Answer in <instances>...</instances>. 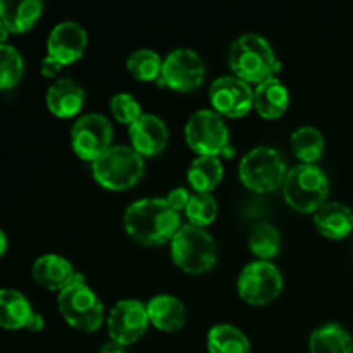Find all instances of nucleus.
<instances>
[{"label": "nucleus", "instance_id": "obj_19", "mask_svg": "<svg viewBox=\"0 0 353 353\" xmlns=\"http://www.w3.org/2000/svg\"><path fill=\"white\" fill-rule=\"evenodd\" d=\"M314 226L330 240H343L353 231V210L343 202H326L314 212Z\"/></svg>", "mask_w": 353, "mask_h": 353}, {"label": "nucleus", "instance_id": "obj_6", "mask_svg": "<svg viewBox=\"0 0 353 353\" xmlns=\"http://www.w3.org/2000/svg\"><path fill=\"white\" fill-rule=\"evenodd\" d=\"M93 179L112 192H123L137 185L145 174V159L128 145H112L92 164Z\"/></svg>", "mask_w": 353, "mask_h": 353}, {"label": "nucleus", "instance_id": "obj_22", "mask_svg": "<svg viewBox=\"0 0 353 353\" xmlns=\"http://www.w3.org/2000/svg\"><path fill=\"white\" fill-rule=\"evenodd\" d=\"M31 314L33 307L23 293L12 288H0V327L9 331L23 330Z\"/></svg>", "mask_w": 353, "mask_h": 353}, {"label": "nucleus", "instance_id": "obj_12", "mask_svg": "<svg viewBox=\"0 0 353 353\" xmlns=\"http://www.w3.org/2000/svg\"><path fill=\"white\" fill-rule=\"evenodd\" d=\"M110 340L128 347L133 345L147 333L148 319L147 303L137 299H124L114 303L105 319Z\"/></svg>", "mask_w": 353, "mask_h": 353}, {"label": "nucleus", "instance_id": "obj_30", "mask_svg": "<svg viewBox=\"0 0 353 353\" xmlns=\"http://www.w3.org/2000/svg\"><path fill=\"white\" fill-rule=\"evenodd\" d=\"M217 212H219V205L210 193H193L185 209L190 224L199 228L210 226L216 221Z\"/></svg>", "mask_w": 353, "mask_h": 353}, {"label": "nucleus", "instance_id": "obj_4", "mask_svg": "<svg viewBox=\"0 0 353 353\" xmlns=\"http://www.w3.org/2000/svg\"><path fill=\"white\" fill-rule=\"evenodd\" d=\"M171 257L186 274H205L217 262V243L205 228L183 224L171 240Z\"/></svg>", "mask_w": 353, "mask_h": 353}, {"label": "nucleus", "instance_id": "obj_1", "mask_svg": "<svg viewBox=\"0 0 353 353\" xmlns=\"http://www.w3.org/2000/svg\"><path fill=\"white\" fill-rule=\"evenodd\" d=\"M123 224L131 240L143 247H161L174 238L181 216L161 196L134 200L124 210Z\"/></svg>", "mask_w": 353, "mask_h": 353}, {"label": "nucleus", "instance_id": "obj_9", "mask_svg": "<svg viewBox=\"0 0 353 353\" xmlns=\"http://www.w3.org/2000/svg\"><path fill=\"white\" fill-rule=\"evenodd\" d=\"M283 274L271 261H254L241 269L236 288L241 300L261 307L274 302L283 292Z\"/></svg>", "mask_w": 353, "mask_h": 353}, {"label": "nucleus", "instance_id": "obj_27", "mask_svg": "<svg viewBox=\"0 0 353 353\" xmlns=\"http://www.w3.org/2000/svg\"><path fill=\"white\" fill-rule=\"evenodd\" d=\"M292 148L302 164H316L324 154V134L314 126H300L292 133Z\"/></svg>", "mask_w": 353, "mask_h": 353}, {"label": "nucleus", "instance_id": "obj_34", "mask_svg": "<svg viewBox=\"0 0 353 353\" xmlns=\"http://www.w3.org/2000/svg\"><path fill=\"white\" fill-rule=\"evenodd\" d=\"M43 327H45L43 316H41L40 312H34V310H33V314H31V317H30V319H28L26 327H24V330L31 331V333H40V331L43 330Z\"/></svg>", "mask_w": 353, "mask_h": 353}, {"label": "nucleus", "instance_id": "obj_8", "mask_svg": "<svg viewBox=\"0 0 353 353\" xmlns=\"http://www.w3.org/2000/svg\"><path fill=\"white\" fill-rule=\"evenodd\" d=\"M288 165L281 152L261 145L248 150L238 165L240 181L255 193H269L283 186Z\"/></svg>", "mask_w": 353, "mask_h": 353}, {"label": "nucleus", "instance_id": "obj_18", "mask_svg": "<svg viewBox=\"0 0 353 353\" xmlns=\"http://www.w3.org/2000/svg\"><path fill=\"white\" fill-rule=\"evenodd\" d=\"M150 324L164 333H174L186 324V307L178 296L161 293L147 302Z\"/></svg>", "mask_w": 353, "mask_h": 353}, {"label": "nucleus", "instance_id": "obj_15", "mask_svg": "<svg viewBox=\"0 0 353 353\" xmlns=\"http://www.w3.org/2000/svg\"><path fill=\"white\" fill-rule=\"evenodd\" d=\"M128 134L131 147L143 159L162 154L169 143V128L157 114H141L133 124H130Z\"/></svg>", "mask_w": 353, "mask_h": 353}, {"label": "nucleus", "instance_id": "obj_5", "mask_svg": "<svg viewBox=\"0 0 353 353\" xmlns=\"http://www.w3.org/2000/svg\"><path fill=\"white\" fill-rule=\"evenodd\" d=\"M283 196L296 212L314 214L330 195V179L316 164L293 165L283 183Z\"/></svg>", "mask_w": 353, "mask_h": 353}, {"label": "nucleus", "instance_id": "obj_7", "mask_svg": "<svg viewBox=\"0 0 353 353\" xmlns=\"http://www.w3.org/2000/svg\"><path fill=\"white\" fill-rule=\"evenodd\" d=\"M185 138L196 155L219 159L234 155L230 130L223 116L214 109H200L193 112L185 126Z\"/></svg>", "mask_w": 353, "mask_h": 353}, {"label": "nucleus", "instance_id": "obj_13", "mask_svg": "<svg viewBox=\"0 0 353 353\" xmlns=\"http://www.w3.org/2000/svg\"><path fill=\"white\" fill-rule=\"evenodd\" d=\"M209 97L217 114L233 119L247 116L254 107V88L236 76H221L214 79Z\"/></svg>", "mask_w": 353, "mask_h": 353}, {"label": "nucleus", "instance_id": "obj_3", "mask_svg": "<svg viewBox=\"0 0 353 353\" xmlns=\"http://www.w3.org/2000/svg\"><path fill=\"white\" fill-rule=\"evenodd\" d=\"M57 303L65 323L83 333H95L107 319L102 300L86 285L81 272L71 285L59 292Z\"/></svg>", "mask_w": 353, "mask_h": 353}, {"label": "nucleus", "instance_id": "obj_26", "mask_svg": "<svg viewBox=\"0 0 353 353\" xmlns=\"http://www.w3.org/2000/svg\"><path fill=\"white\" fill-rule=\"evenodd\" d=\"M283 245L281 233L271 223H257L248 234V248L257 261H271L279 254Z\"/></svg>", "mask_w": 353, "mask_h": 353}, {"label": "nucleus", "instance_id": "obj_17", "mask_svg": "<svg viewBox=\"0 0 353 353\" xmlns=\"http://www.w3.org/2000/svg\"><path fill=\"white\" fill-rule=\"evenodd\" d=\"M31 276L45 290L61 292L74 281L78 272H76L71 261H68L62 255L45 254L34 261L33 268H31Z\"/></svg>", "mask_w": 353, "mask_h": 353}, {"label": "nucleus", "instance_id": "obj_20", "mask_svg": "<svg viewBox=\"0 0 353 353\" xmlns=\"http://www.w3.org/2000/svg\"><path fill=\"white\" fill-rule=\"evenodd\" d=\"M290 105V92L279 78H269L255 86L254 107L264 119H278Z\"/></svg>", "mask_w": 353, "mask_h": 353}, {"label": "nucleus", "instance_id": "obj_23", "mask_svg": "<svg viewBox=\"0 0 353 353\" xmlns=\"http://www.w3.org/2000/svg\"><path fill=\"white\" fill-rule=\"evenodd\" d=\"M310 353H353L352 334L338 323L316 327L309 338Z\"/></svg>", "mask_w": 353, "mask_h": 353}, {"label": "nucleus", "instance_id": "obj_35", "mask_svg": "<svg viewBox=\"0 0 353 353\" xmlns=\"http://www.w3.org/2000/svg\"><path fill=\"white\" fill-rule=\"evenodd\" d=\"M99 353H126V347H123V345L116 343V341H107L105 345H103L102 348H100Z\"/></svg>", "mask_w": 353, "mask_h": 353}, {"label": "nucleus", "instance_id": "obj_29", "mask_svg": "<svg viewBox=\"0 0 353 353\" xmlns=\"http://www.w3.org/2000/svg\"><path fill=\"white\" fill-rule=\"evenodd\" d=\"M24 76V61L12 45H0V90H12Z\"/></svg>", "mask_w": 353, "mask_h": 353}, {"label": "nucleus", "instance_id": "obj_28", "mask_svg": "<svg viewBox=\"0 0 353 353\" xmlns=\"http://www.w3.org/2000/svg\"><path fill=\"white\" fill-rule=\"evenodd\" d=\"M164 59L152 48H138L126 59L130 74L138 81H159Z\"/></svg>", "mask_w": 353, "mask_h": 353}, {"label": "nucleus", "instance_id": "obj_14", "mask_svg": "<svg viewBox=\"0 0 353 353\" xmlns=\"http://www.w3.org/2000/svg\"><path fill=\"white\" fill-rule=\"evenodd\" d=\"M88 45V33L76 21H62L55 24L47 40V55L62 65L74 64L83 57Z\"/></svg>", "mask_w": 353, "mask_h": 353}, {"label": "nucleus", "instance_id": "obj_10", "mask_svg": "<svg viewBox=\"0 0 353 353\" xmlns=\"http://www.w3.org/2000/svg\"><path fill=\"white\" fill-rule=\"evenodd\" d=\"M114 130L109 117L99 112L83 114L71 128V147L79 159L95 162L112 147Z\"/></svg>", "mask_w": 353, "mask_h": 353}, {"label": "nucleus", "instance_id": "obj_11", "mask_svg": "<svg viewBox=\"0 0 353 353\" xmlns=\"http://www.w3.org/2000/svg\"><path fill=\"white\" fill-rule=\"evenodd\" d=\"M205 62L192 48H174L162 62L159 85L174 92H193L205 81Z\"/></svg>", "mask_w": 353, "mask_h": 353}, {"label": "nucleus", "instance_id": "obj_36", "mask_svg": "<svg viewBox=\"0 0 353 353\" xmlns=\"http://www.w3.org/2000/svg\"><path fill=\"white\" fill-rule=\"evenodd\" d=\"M7 37H9V31H7L6 24L2 23V19H0V45H6Z\"/></svg>", "mask_w": 353, "mask_h": 353}, {"label": "nucleus", "instance_id": "obj_31", "mask_svg": "<svg viewBox=\"0 0 353 353\" xmlns=\"http://www.w3.org/2000/svg\"><path fill=\"white\" fill-rule=\"evenodd\" d=\"M109 107H110V112H112V116L116 117L119 123L128 124V126H130V124H133L134 121H137L138 117L143 114L141 112V103L128 92L116 93V95L110 99Z\"/></svg>", "mask_w": 353, "mask_h": 353}, {"label": "nucleus", "instance_id": "obj_33", "mask_svg": "<svg viewBox=\"0 0 353 353\" xmlns=\"http://www.w3.org/2000/svg\"><path fill=\"white\" fill-rule=\"evenodd\" d=\"M64 68V65L61 64V62H57L55 59L52 57H43L41 59V65H40V72L41 76H45V78H55V76L61 72V69Z\"/></svg>", "mask_w": 353, "mask_h": 353}, {"label": "nucleus", "instance_id": "obj_24", "mask_svg": "<svg viewBox=\"0 0 353 353\" xmlns=\"http://www.w3.org/2000/svg\"><path fill=\"white\" fill-rule=\"evenodd\" d=\"M223 176L224 165L221 159L207 157V155H199L193 159L186 171V179L195 193H210L223 181Z\"/></svg>", "mask_w": 353, "mask_h": 353}, {"label": "nucleus", "instance_id": "obj_25", "mask_svg": "<svg viewBox=\"0 0 353 353\" xmlns=\"http://www.w3.org/2000/svg\"><path fill=\"white\" fill-rule=\"evenodd\" d=\"M209 353H252L247 334L233 324H216L207 333Z\"/></svg>", "mask_w": 353, "mask_h": 353}, {"label": "nucleus", "instance_id": "obj_16", "mask_svg": "<svg viewBox=\"0 0 353 353\" xmlns=\"http://www.w3.org/2000/svg\"><path fill=\"white\" fill-rule=\"evenodd\" d=\"M85 88L76 79L65 76V78L55 79L48 86L45 102L54 116L61 117V119H69L81 112L83 105H85Z\"/></svg>", "mask_w": 353, "mask_h": 353}, {"label": "nucleus", "instance_id": "obj_32", "mask_svg": "<svg viewBox=\"0 0 353 353\" xmlns=\"http://www.w3.org/2000/svg\"><path fill=\"white\" fill-rule=\"evenodd\" d=\"M190 199H192V193H190L188 188H183V186H178V188L171 190V192L168 193V196H165L168 203L176 210V212L185 210L186 205H188Z\"/></svg>", "mask_w": 353, "mask_h": 353}, {"label": "nucleus", "instance_id": "obj_37", "mask_svg": "<svg viewBox=\"0 0 353 353\" xmlns=\"http://www.w3.org/2000/svg\"><path fill=\"white\" fill-rule=\"evenodd\" d=\"M6 250H7V236H6V233L0 230V257L6 254Z\"/></svg>", "mask_w": 353, "mask_h": 353}, {"label": "nucleus", "instance_id": "obj_2", "mask_svg": "<svg viewBox=\"0 0 353 353\" xmlns=\"http://www.w3.org/2000/svg\"><path fill=\"white\" fill-rule=\"evenodd\" d=\"M228 65L233 71V76L243 79L248 85H261L265 79L274 78L281 68L271 43L255 33L241 34L233 41L228 55Z\"/></svg>", "mask_w": 353, "mask_h": 353}, {"label": "nucleus", "instance_id": "obj_21", "mask_svg": "<svg viewBox=\"0 0 353 353\" xmlns=\"http://www.w3.org/2000/svg\"><path fill=\"white\" fill-rule=\"evenodd\" d=\"M43 12V3L38 0H23V2H12V0H2L0 2V19L6 24L9 33H26L37 24V21Z\"/></svg>", "mask_w": 353, "mask_h": 353}]
</instances>
